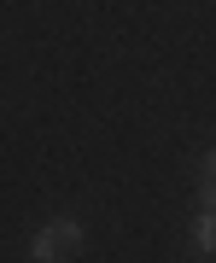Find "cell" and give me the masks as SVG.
I'll list each match as a JSON object with an SVG mask.
<instances>
[{"instance_id": "obj_1", "label": "cell", "mask_w": 216, "mask_h": 263, "mask_svg": "<svg viewBox=\"0 0 216 263\" xmlns=\"http://www.w3.org/2000/svg\"><path fill=\"white\" fill-rule=\"evenodd\" d=\"M76 252H82V222H76V216H53V222L29 240V257L35 263H70Z\"/></svg>"}, {"instance_id": "obj_2", "label": "cell", "mask_w": 216, "mask_h": 263, "mask_svg": "<svg viewBox=\"0 0 216 263\" xmlns=\"http://www.w3.org/2000/svg\"><path fill=\"white\" fill-rule=\"evenodd\" d=\"M193 246H199L205 257L216 252V211H199V216H193Z\"/></svg>"}, {"instance_id": "obj_3", "label": "cell", "mask_w": 216, "mask_h": 263, "mask_svg": "<svg viewBox=\"0 0 216 263\" xmlns=\"http://www.w3.org/2000/svg\"><path fill=\"white\" fill-rule=\"evenodd\" d=\"M205 181H216V152H205Z\"/></svg>"}, {"instance_id": "obj_4", "label": "cell", "mask_w": 216, "mask_h": 263, "mask_svg": "<svg viewBox=\"0 0 216 263\" xmlns=\"http://www.w3.org/2000/svg\"><path fill=\"white\" fill-rule=\"evenodd\" d=\"M205 211H216V181H205Z\"/></svg>"}]
</instances>
